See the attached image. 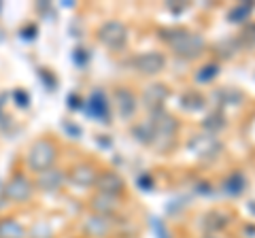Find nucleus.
<instances>
[{
  "mask_svg": "<svg viewBox=\"0 0 255 238\" xmlns=\"http://www.w3.org/2000/svg\"><path fill=\"white\" fill-rule=\"evenodd\" d=\"M170 45L183 55H196L204 47L202 36L198 34H187V32H177V38L170 41Z\"/></svg>",
  "mask_w": 255,
  "mask_h": 238,
  "instance_id": "obj_1",
  "label": "nucleus"
},
{
  "mask_svg": "<svg viewBox=\"0 0 255 238\" xmlns=\"http://www.w3.org/2000/svg\"><path fill=\"white\" fill-rule=\"evenodd\" d=\"M164 64H166V60H164V55H159V53H145L138 60V68L147 75L159 73V70L164 68Z\"/></svg>",
  "mask_w": 255,
  "mask_h": 238,
  "instance_id": "obj_2",
  "label": "nucleus"
},
{
  "mask_svg": "<svg viewBox=\"0 0 255 238\" xmlns=\"http://www.w3.org/2000/svg\"><path fill=\"white\" fill-rule=\"evenodd\" d=\"M102 38H105L111 47H122L126 43V30L122 23H109V26L102 30Z\"/></svg>",
  "mask_w": 255,
  "mask_h": 238,
  "instance_id": "obj_3",
  "label": "nucleus"
},
{
  "mask_svg": "<svg viewBox=\"0 0 255 238\" xmlns=\"http://www.w3.org/2000/svg\"><path fill=\"white\" fill-rule=\"evenodd\" d=\"M166 98V90L162 85H153V87H149L147 94H145V102L149 107H157V105H162Z\"/></svg>",
  "mask_w": 255,
  "mask_h": 238,
  "instance_id": "obj_4",
  "label": "nucleus"
},
{
  "mask_svg": "<svg viewBox=\"0 0 255 238\" xmlns=\"http://www.w3.org/2000/svg\"><path fill=\"white\" fill-rule=\"evenodd\" d=\"M226 192L228 194H232V196H238L245 189V179H243V174H232V177H230V181L226 183Z\"/></svg>",
  "mask_w": 255,
  "mask_h": 238,
  "instance_id": "obj_5",
  "label": "nucleus"
},
{
  "mask_svg": "<svg viewBox=\"0 0 255 238\" xmlns=\"http://www.w3.org/2000/svg\"><path fill=\"white\" fill-rule=\"evenodd\" d=\"M204 73H198V81H206V79H211V77H215L217 75V66H206V68H202Z\"/></svg>",
  "mask_w": 255,
  "mask_h": 238,
  "instance_id": "obj_6",
  "label": "nucleus"
},
{
  "mask_svg": "<svg viewBox=\"0 0 255 238\" xmlns=\"http://www.w3.org/2000/svg\"><path fill=\"white\" fill-rule=\"evenodd\" d=\"M249 9H251V6H247V4H243V6H241V9H236V11H232V13H230V19H232V21H241V15H245V13H249Z\"/></svg>",
  "mask_w": 255,
  "mask_h": 238,
  "instance_id": "obj_7",
  "label": "nucleus"
}]
</instances>
